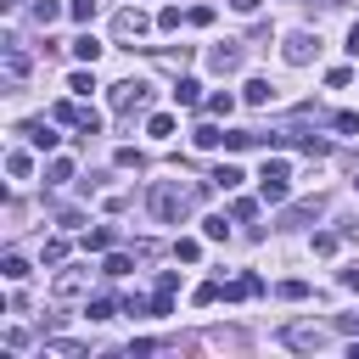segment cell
Instances as JSON below:
<instances>
[{"label": "cell", "instance_id": "obj_1", "mask_svg": "<svg viewBox=\"0 0 359 359\" xmlns=\"http://www.w3.org/2000/svg\"><path fill=\"white\" fill-rule=\"evenodd\" d=\"M213 180H202V185H180V180H151V191H146V208H151V219H163V224H180L191 208H196V196L208 191Z\"/></svg>", "mask_w": 359, "mask_h": 359}, {"label": "cell", "instance_id": "obj_2", "mask_svg": "<svg viewBox=\"0 0 359 359\" xmlns=\"http://www.w3.org/2000/svg\"><path fill=\"white\" fill-rule=\"evenodd\" d=\"M107 101H112V112H118V118L146 112V107H151V84H146V79H118V84L107 90Z\"/></svg>", "mask_w": 359, "mask_h": 359}, {"label": "cell", "instance_id": "obj_3", "mask_svg": "<svg viewBox=\"0 0 359 359\" xmlns=\"http://www.w3.org/2000/svg\"><path fill=\"white\" fill-rule=\"evenodd\" d=\"M286 191H292V168L275 157V163H264L258 168V196L264 202H286Z\"/></svg>", "mask_w": 359, "mask_h": 359}, {"label": "cell", "instance_id": "obj_4", "mask_svg": "<svg viewBox=\"0 0 359 359\" xmlns=\"http://www.w3.org/2000/svg\"><path fill=\"white\" fill-rule=\"evenodd\" d=\"M280 56H286L292 67H309V62L320 56V34H309V28H292V34H286V45H280Z\"/></svg>", "mask_w": 359, "mask_h": 359}, {"label": "cell", "instance_id": "obj_5", "mask_svg": "<svg viewBox=\"0 0 359 359\" xmlns=\"http://www.w3.org/2000/svg\"><path fill=\"white\" fill-rule=\"evenodd\" d=\"M280 342H286V348H297V353H320V348L331 342V331H325V325H286V331H280Z\"/></svg>", "mask_w": 359, "mask_h": 359}, {"label": "cell", "instance_id": "obj_6", "mask_svg": "<svg viewBox=\"0 0 359 359\" xmlns=\"http://www.w3.org/2000/svg\"><path fill=\"white\" fill-rule=\"evenodd\" d=\"M269 146H297V151H309V157H325V151H331L325 135H309V129H275Z\"/></svg>", "mask_w": 359, "mask_h": 359}, {"label": "cell", "instance_id": "obj_7", "mask_svg": "<svg viewBox=\"0 0 359 359\" xmlns=\"http://www.w3.org/2000/svg\"><path fill=\"white\" fill-rule=\"evenodd\" d=\"M146 28H151V17H146L140 6H123V11L112 17V34H118V39H146Z\"/></svg>", "mask_w": 359, "mask_h": 359}, {"label": "cell", "instance_id": "obj_8", "mask_svg": "<svg viewBox=\"0 0 359 359\" xmlns=\"http://www.w3.org/2000/svg\"><path fill=\"white\" fill-rule=\"evenodd\" d=\"M325 213V196H303V202H292L286 213H280V230H297V224H309V219H320Z\"/></svg>", "mask_w": 359, "mask_h": 359}, {"label": "cell", "instance_id": "obj_9", "mask_svg": "<svg viewBox=\"0 0 359 359\" xmlns=\"http://www.w3.org/2000/svg\"><path fill=\"white\" fill-rule=\"evenodd\" d=\"M0 56H6V84H11V90H22V79H28V56H22V45H17V39H6V45H0Z\"/></svg>", "mask_w": 359, "mask_h": 359}, {"label": "cell", "instance_id": "obj_10", "mask_svg": "<svg viewBox=\"0 0 359 359\" xmlns=\"http://www.w3.org/2000/svg\"><path fill=\"white\" fill-rule=\"evenodd\" d=\"M208 67H213V73H236V67H241V45H236V39L213 45V50H208Z\"/></svg>", "mask_w": 359, "mask_h": 359}, {"label": "cell", "instance_id": "obj_11", "mask_svg": "<svg viewBox=\"0 0 359 359\" xmlns=\"http://www.w3.org/2000/svg\"><path fill=\"white\" fill-rule=\"evenodd\" d=\"M84 286H90V264H73V269L56 275V297H79Z\"/></svg>", "mask_w": 359, "mask_h": 359}, {"label": "cell", "instance_id": "obj_12", "mask_svg": "<svg viewBox=\"0 0 359 359\" xmlns=\"http://www.w3.org/2000/svg\"><path fill=\"white\" fill-rule=\"evenodd\" d=\"M17 135H28V146H39V151H50V146L62 140V135H50V123H45V118H28Z\"/></svg>", "mask_w": 359, "mask_h": 359}, {"label": "cell", "instance_id": "obj_13", "mask_svg": "<svg viewBox=\"0 0 359 359\" xmlns=\"http://www.w3.org/2000/svg\"><path fill=\"white\" fill-rule=\"evenodd\" d=\"M258 292H264V280L258 275H241V280L224 286V303H241V297H258Z\"/></svg>", "mask_w": 359, "mask_h": 359}, {"label": "cell", "instance_id": "obj_14", "mask_svg": "<svg viewBox=\"0 0 359 359\" xmlns=\"http://www.w3.org/2000/svg\"><path fill=\"white\" fill-rule=\"evenodd\" d=\"M50 118H56V123H79V129H84L90 107H79V101H56V107H50Z\"/></svg>", "mask_w": 359, "mask_h": 359}, {"label": "cell", "instance_id": "obj_15", "mask_svg": "<svg viewBox=\"0 0 359 359\" xmlns=\"http://www.w3.org/2000/svg\"><path fill=\"white\" fill-rule=\"evenodd\" d=\"M84 247H90V252H112V247H118V230H112V224H95V230L84 236Z\"/></svg>", "mask_w": 359, "mask_h": 359}, {"label": "cell", "instance_id": "obj_16", "mask_svg": "<svg viewBox=\"0 0 359 359\" xmlns=\"http://www.w3.org/2000/svg\"><path fill=\"white\" fill-rule=\"evenodd\" d=\"M202 107H208V118H230V112H236V95H230V90H213Z\"/></svg>", "mask_w": 359, "mask_h": 359}, {"label": "cell", "instance_id": "obj_17", "mask_svg": "<svg viewBox=\"0 0 359 359\" xmlns=\"http://www.w3.org/2000/svg\"><path fill=\"white\" fill-rule=\"evenodd\" d=\"M208 180H213V185H219V191H236V185H241V180H247V174H241V168H236V163H219V168H213V174H208Z\"/></svg>", "mask_w": 359, "mask_h": 359}, {"label": "cell", "instance_id": "obj_18", "mask_svg": "<svg viewBox=\"0 0 359 359\" xmlns=\"http://www.w3.org/2000/svg\"><path fill=\"white\" fill-rule=\"evenodd\" d=\"M73 56L95 67V56H101V39H95V34H79V39H73Z\"/></svg>", "mask_w": 359, "mask_h": 359}, {"label": "cell", "instance_id": "obj_19", "mask_svg": "<svg viewBox=\"0 0 359 359\" xmlns=\"http://www.w3.org/2000/svg\"><path fill=\"white\" fill-rule=\"evenodd\" d=\"M174 101H180V107H196V101H202V84L180 73V84H174Z\"/></svg>", "mask_w": 359, "mask_h": 359}, {"label": "cell", "instance_id": "obj_20", "mask_svg": "<svg viewBox=\"0 0 359 359\" xmlns=\"http://www.w3.org/2000/svg\"><path fill=\"white\" fill-rule=\"evenodd\" d=\"M112 314H118V303H112V297H90V303H84V320H95V325H101V320H112Z\"/></svg>", "mask_w": 359, "mask_h": 359}, {"label": "cell", "instance_id": "obj_21", "mask_svg": "<svg viewBox=\"0 0 359 359\" xmlns=\"http://www.w3.org/2000/svg\"><path fill=\"white\" fill-rule=\"evenodd\" d=\"M62 11H67L62 0H34V22H39V28H50V22L62 17Z\"/></svg>", "mask_w": 359, "mask_h": 359}, {"label": "cell", "instance_id": "obj_22", "mask_svg": "<svg viewBox=\"0 0 359 359\" xmlns=\"http://www.w3.org/2000/svg\"><path fill=\"white\" fill-rule=\"evenodd\" d=\"M247 101H252V107L275 101V84H269V79H247Z\"/></svg>", "mask_w": 359, "mask_h": 359}, {"label": "cell", "instance_id": "obj_23", "mask_svg": "<svg viewBox=\"0 0 359 359\" xmlns=\"http://www.w3.org/2000/svg\"><path fill=\"white\" fill-rule=\"evenodd\" d=\"M146 135H151V140H168V135H174V118H168V112H151V118H146Z\"/></svg>", "mask_w": 359, "mask_h": 359}, {"label": "cell", "instance_id": "obj_24", "mask_svg": "<svg viewBox=\"0 0 359 359\" xmlns=\"http://www.w3.org/2000/svg\"><path fill=\"white\" fill-rule=\"evenodd\" d=\"M191 140H196L202 151H213V146H224V129H219V123H202V129H196Z\"/></svg>", "mask_w": 359, "mask_h": 359}, {"label": "cell", "instance_id": "obj_25", "mask_svg": "<svg viewBox=\"0 0 359 359\" xmlns=\"http://www.w3.org/2000/svg\"><path fill=\"white\" fill-rule=\"evenodd\" d=\"M6 174H11V180H28V174H34V157H28V151H11V157H6Z\"/></svg>", "mask_w": 359, "mask_h": 359}, {"label": "cell", "instance_id": "obj_26", "mask_svg": "<svg viewBox=\"0 0 359 359\" xmlns=\"http://www.w3.org/2000/svg\"><path fill=\"white\" fill-rule=\"evenodd\" d=\"M174 258H180V264H196V258H202V241H196V236H180V241H174Z\"/></svg>", "mask_w": 359, "mask_h": 359}, {"label": "cell", "instance_id": "obj_27", "mask_svg": "<svg viewBox=\"0 0 359 359\" xmlns=\"http://www.w3.org/2000/svg\"><path fill=\"white\" fill-rule=\"evenodd\" d=\"M129 269H135V258H129V252H107V264H101V275H112V280H118V275H129Z\"/></svg>", "mask_w": 359, "mask_h": 359}, {"label": "cell", "instance_id": "obj_28", "mask_svg": "<svg viewBox=\"0 0 359 359\" xmlns=\"http://www.w3.org/2000/svg\"><path fill=\"white\" fill-rule=\"evenodd\" d=\"M219 297H224V286H219V280H202V286L191 292V303H196V309H208V303H219Z\"/></svg>", "mask_w": 359, "mask_h": 359}, {"label": "cell", "instance_id": "obj_29", "mask_svg": "<svg viewBox=\"0 0 359 359\" xmlns=\"http://www.w3.org/2000/svg\"><path fill=\"white\" fill-rule=\"evenodd\" d=\"M180 22H191V11H180V6H163V11H157V28H168V34H174Z\"/></svg>", "mask_w": 359, "mask_h": 359}, {"label": "cell", "instance_id": "obj_30", "mask_svg": "<svg viewBox=\"0 0 359 359\" xmlns=\"http://www.w3.org/2000/svg\"><path fill=\"white\" fill-rule=\"evenodd\" d=\"M67 180H73V163H67V157H56V163L45 168V185H67Z\"/></svg>", "mask_w": 359, "mask_h": 359}, {"label": "cell", "instance_id": "obj_31", "mask_svg": "<svg viewBox=\"0 0 359 359\" xmlns=\"http://www.w3.org/2000/svg\"><path fill=\"white\" fill-rule=\"evenodd\" d=\"M230 219H236V224L258 219V202H252V196H236V202H230Z\"/></svg>", "mask_w": 359, "mask_h": 359}, {"label": "cell", "instance_id": "obj_32", "mask_svg": "<svg viewBox=\"0 0 359 359\" xmlns=\"http://www.w3.org/2000/svg\"><path fill=\"white\" fill-rule=\"evenodd\" d=\"M0 269H6V280H28V258H17V252H6Z\"/></svg>", "mask_w": 359, "mask_h": 359}, {"label": "cell", "instance_id": "obj_33", "mask_svg": "<svg viewBox=\"0 0 359 359\" xmlns=\"http://www.w3.org/2000/svg\"><path fill=\"white\" fill-rule=\"evenodd\" d=\"M275 297H286V303H303V297H309V280H280V286H275Z\"/></svg>", "mask_w": 359, "mask_h": 359}, {"label": "cell", "instance_id": "obj_34", "mask_svg": "<svg viewBox=\"0 0 359 359\" xmlns=\"http://www.w3.org/2000/svg\"><path fill=\"white\" fill-rule=\"evenodd\" d=\"M67 90H73V95H90V90H95V73H84V67L67 73Z\"/></svg>", "mask_w": 359, "mask_h": 359}, {"label": "cell", "instance_id": "obj_35", "mask_svg": "<svg viewBox=\"0 0 359 359\" xmlns=\"http://www.w3.org/2000/svg\"><path fill=\"white\" fill-rule=\"evenodd\" d=\"M202 236H208V241H224V236H230V224H224V213H213V219H202Z\"/></svg>", "mask_w": 359, "mask_h": 359}, {"label": "cell", "instance_id": "obj_36", "mask_svg": "<svg viewBox=\"0 0 359 359\" xmlns=\"http://www.w3.org/2000/svg\"><path fill=\"white\" fill-rule=\"evenodd\" d=\"M45 353H50V359H84L79 342H45Z\"/></svg>", "mask_w": 359, "mask_h": 359}, {"label": "cell", "instance_id": "obj_37", "mask_svg": "<svg viewBox=\"0 0 359 359\" xmlns=\"http://www.w3.org/2000/svg\"><path fill=\"white\" fill-rule=\"evenodd\" d=\"M67 17H73V22H90V17H95V0H67Z\"/></svg>", "mask_w": 359, "mask_h": 359}, {"label": "cell", "instance_id": "obj_38", "mask_svg": "<svg viewBox=\"0 0 359 359\" xmlns=\"http://www.w3.org/2000/svg\"><path fill=\"white\" fill-rule=\"evenodd\" d=\"M331 331H342V337H359V314H337V320H331Z\"/></svg>", "mask_w": 359, "mask_h": 359}, {"label": "cell", "instance_id": "obj_39", "mask_svg": "<svg viewBox=\"0 0 359 359\" xmlns=\"http://www.w3.org/2000/svg\"><path fill=\"white\" fill-rule=\"evenodd\" d=\"M151 314H157V320L174 314V292H157V297H151Z\"/></svg>", "mask_w": 359, "mask_h": 359}, {"label": "cell", "instance_id": "obj_40", "mask_svg": "<svg viewBox=\"0 0 359 359\" xmlns=\"http://www.w3.org/2000/svg\"><path fill=\"white\" fill-rule=\"evenodd\" d=\"M331 123H337V129H342V135H359V112H337V118H331Z\"/></svg>", "mask_w": 359, "mask_h": 359}, {"label": "cell", "instance_id": "obj_41", "mask_svg": "<svg viewBox=\"0 0 359 359\" xmlns=\"http://www.w3.org/2000/svg\"><path fill=\"white\" fill-rule=\"evenodd\" d=\"M118 168H140V151L135 146H118Z\"/></svg>", "mask_w": 359, "mask_h": 359}, {"label": "cell", "instance_id": "obj_42", "mask_svg": "<svg viewBox=\"0 0 359 359\" xmlns=\"http://www.w3.org/2000/svg\"><path fill=\"white\" fill-rule=\"evenodd\" d=\"M67 258V241H45V264H62Z\"/></svg>", "mask_w": 359, "mask_h": 359}, {"label": "cell", "instance_id": "obj_43", "mask_svg": "<svg viewBox=\"0 0 359 359\" xmlns=\"http://www.w3.org/2000/svg\"><path fill=\"white\" fill-rule=\"evenodd\" d=\"M6 348H11V353H17V348H28V331H22V325H11V331H6Z\"/></svg>", "mask_w": 359, "mask_h": 359}, {"label": "cell", "instance_id": "obj_44", "mask_svg": "<svg viewBox=\"0 0 359 359\" xmlns=\"http://www.w3.org/2000/svg\"><path fill=\"white\" fill-rule=\"evenodd\" d=\"M129 353H135V359H146V353H157V342H151V337H135V342H129Z\"/></svg>", "mask_w": 359, "mask_h": 359}, {"label": "cell", "instance_id": "obj_45", "mask_svg": "<svg viewBox=\"0 0 359 359\" xmlns=\"http://www.w3.org/2000/svg\"><path fill=\"white\" fill-rule=\"evenodd\" d=\"M342 286H348V292H359V269H342Z\"/></svg>", "mask_w": 359, "mask_h": 359}, {"label": "cell", "instance_id": "obj_46", "mask_svg": "<svg viewBox=\"0 0 359 359\" xmlns=\"http://www.w3.org/2000/svg\"><path fill=\"white\" fill-rule=\"evenodd\" d=\"M348 50H353V56H359V22H353V28H348Z\"/></svg>", "mask_w": 359, "mask_h": 359}, {"label": "cell", "instance_id": "obj_47", "mask_svg": "<svg viewBox=\"0 0 359 359\" xmlns=\"http://www.w3.org/2000/svg\"><path fill=\"white\" fill-rule=\"evenodd\" d=\"M230 6H236V11H258V0H230Z\"/></svg>", "mask_w": 359, "mask_h": 359}, {"label": "cell", "instance_id": "obj_48", "mask_svg": "<svg viewBox=\"0 0 359 359\" xmlns=\"http://www.w3.org/2000/svg\"><path fill=\"white\" fill-rule=\"evenodd\" d=\"M320 6H342V0H320Z\"/></svg>", "mask_w": 359, "mask_h": 359}, {"label": "cell", "instance_id": "obj_49", "mask_svg": "<svg viewBox=\"0 0 359 359\" xmlns=\"http://www.w3.org/2000/svg\"><path fill=\"white\" fill-rule=\"evenodd\" d=\"M353 185H359V180H353Z\"/></svg>", "mask_w": 359, "mask_h": 359}]
</instances>
